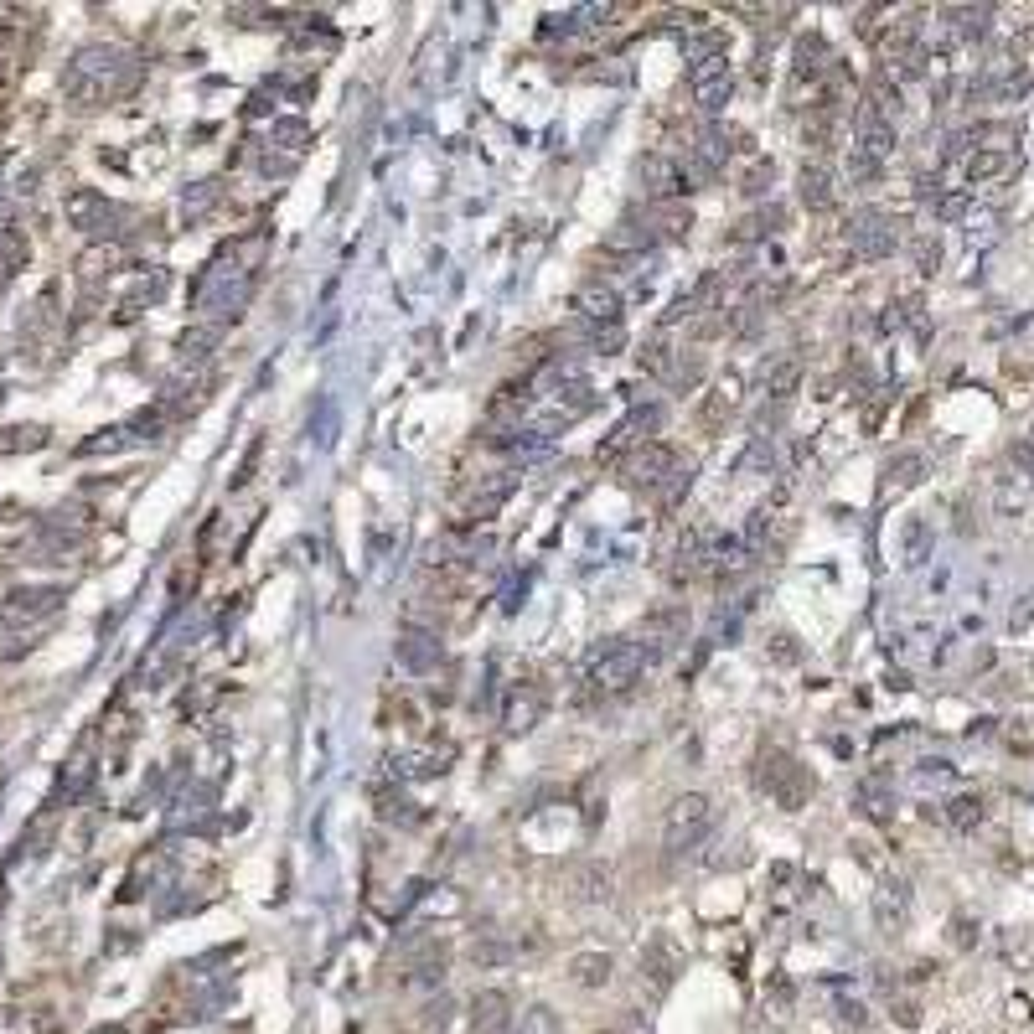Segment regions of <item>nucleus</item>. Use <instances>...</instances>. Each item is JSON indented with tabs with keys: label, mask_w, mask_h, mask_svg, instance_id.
I'll list each match as a JSON object with an SVG mask.
<instances>
[{
	"label": "nucleus",
	"mask_w": 1034,
	"mask_h": 1034,
	"mask_svg": "<svg viewBox=\"0 0 1034 1034\" xmlns=\"http://www.w3.org/2000/svg\"><path fill=\"white\" fill-rule=\"evenodd\" d=\"M393 652H399V662L409 667V673H430V667L445 657V642H440V631H399V642H393Z\"/></svg>",
	"instance_id": "obj_14"
},
{
	"label": "nucleus",
	"mask_w": 1034,
	"mask_h": 1034,
	"mask_svg": "<svg viewBox=\"0 0 1034 1034\" xmlns=\"http://www.w3.org/2000/svg\"><path fill=\"white\" fill-rule=\"evenodd\" d=\"M21 264H26V238L21 233H0V280L16 275Z\"/></svg>",
	"instance_id": "obj_39"
},
{
	"label": "nucleus",
	"mask_w": 1034,
	"mask_h": 1034,
	"mask_svg": "<svg viewBox=\"0 0 1034 1034\" xmlns=\"http://www.w3.org/2000/svg\"><path fill=\"white\" fill-rule=\"evenodd\" d=\"M523 1034H559V1024H554L549 1009H528L523 1014Z\"/></svg>",
	"instance_id": "obj_44"
},
{
	"label": "nucleus",
	"mask_w": 1034,
	"mask_h": 1034,
	"mask_svg": "<svg viewBox=\"0 0 1034 1034\" xmlns=\"http://www.w3.org/2000/svg\"><path fill=\"white\" fill-rule=\"evenodd\" d=\"M636 181H642V192L652 197V202H678L683 192H688V181H683V166L673 161V156H662V150H652V156H642L636 161Z\"/></svg>",
	"instance_id": "obj_9"
},
{
	"label": "nucleus",
	"mask_w": 1034,
	"mask_h": 1034,
	"mask_svg": "<svg viewBox=\"0 0 1034 1034\" xmlns=\"http://www.w3.org/2000/svg\"><path fill=\"white\" fill-rule=\"evenodd\" d=\"M445 760H450V750H409V755H399L393 760V776H440L445 771Z\"/></svg>",
	"instance_id": "obj_27"
},
{
	"label": "nucleus",
	"mask_w": 1034,
	"mask_h": 1034,
	"mask_svg": "<svg viewBox=\"0 0 1034 1034\" xmlns=\"http://www.w3.org/2000/svg\"><path fill=\"white\" fill-rule=\"evenodd\" d=\"M673 471H678V450L662 445V440H647L642 450L631 455V466H626V476H631L636 486H662Z\"/></svg>",
	"instance_id": "obj_13"
},
{
	"label": "nucleus",
	"mask_w": 1034,
	"mask_h": 1034,
	"mask_svg": "<svg viewBox=\"0 0 1034 1034\" xmlns=\"http://www.w3.org/2000/svg\"><path fill=\"white\" fill-rule=\"evenodd\" d=\"M771 181H776V166H771V161H755V166L745 171V181H740V192H745V197H760Z\"/></svg>",
	"instance_id": "obj_43"
},
{
	"label": "nucleus",
	"mask_w": 1034,
	"mask_h": 1034,
	"mask_svg": "<svg viewBox=\"0 0 1034 1034\" xmlns=\"http://www.w3.org/2000/svg\"><path fill=\"white\" fill-rule=\"evenodd\" d=\"M249 290H254V280L243 275L238 264H207V275L192 285V300H197V311H212L223 326L249 306Z\"/></svg>",
	"instance_id": "obj_2"
},
{
	"label": "nucleus",
	"mask_w": 1034,
	"mask_h": 1034,
	"mask_svg": "<svg viewBox=\"0 0 1034 1034\" xmlns=\"http://www.w3.org/2000/svg\"><path fill=\"white\" fill-rule=\"evenodd\" d=\"M921 476H926V455H916V450L895 455V461L885 466V486H890V492H905V486H916Z\"/></svg>",
	"instance_id": "obj_31"
},
{
	"label": "nucleus",
	"mask_w": 1034,
	"mask_h": 1034,
	"mask_svg": "<svg viewBox=\"0 0 1034 1034\" xmlns=\"http://www.w3.org/2000/svg\"><path fill=\"white\" fill-rule=\"evenodd\" d=\"M931 207H936V218H947V223H952V218H962V207H967V202H962L957 192H941V197H931Z\"/></svg>",
	"instance_id": "obj_48"
},
{
	"label": "nucleus",
	"mask_w": 1034,
	"mask_h": 1034,
	"mask_svg": "<svg viewBox=\"0 0 1034 1034\" xmlns=\"http://www.w3.org/2000/svg\"><path fill=\"white\" fill-rule=\"evenodd\" d=\"M517 492V471H497L486 486H476V497H471V517L481 523V517H497L502 512V502Z\"/></svg>",
	"instance_id": "obj_21"
},
{
	"label": "nucleus",
	"mask_w": 1034,
	"mask_h": 1034,
	"mask_svg": "<svg viewBox=\"0 0 1034 1034\" xmlns=\"http://www.w3.org/2000/svg\"><path fill=\"white\" fill-rule=\"evenodd\" d=\"M135 83V63H130V52H119L109 42H94V47H83L73 57V68L63 78V94L83 109H94L114 94H125V88Z\"/></svg>",
	"instance_id": "obj_1"
},
{
	"label": "nucleus",
	"mask_w": 1034,
	"mask_h": 1034,
	"mask_svg": "<svg viewBox=\"0 0 1034 1034\" xmlns=\"http://www.w3.org/2000/svg\"><path fill=\"white\" fill-rule=\"evenodd\" d=\"M709 828H714V802L704 792H683V797H673V807L662 817V843L673 848V854H683V848L704 843Z\"/></svg>",
	"instance_id": "obj_4"
},
{
	"label": "nucleus",
	"mask_w": 1034,
	"mask_h": 1034,
	"mask_svg": "<svg viewBox=\"0 0 1034 1034\" xmlns=\"http://www.w3.org/2000/svg\"><path fill=\"white\" fill-rule=\"evenodd\" d=\"M916 264L926 269V275L941 264V243H936V238H916Z\"/></svg>",
	"instance_id": "obj_47"
},
{
	"label": "nucleus",
	"mask_w": 1034,
	"mask_h": 1034,
	"mask_svg": "<svg viewBox=\"0 0 1034 1034\" xmlns=\"http://www.w3.org/2000/svg\"><path fill=\"white\" fill-rule=\"evenodd\" d=\"M848 176H854V181H874V176H879V161H869L864 150H848Z\"/></svg>",
	"instance_id": "obj_45"
},
{
	"label": "nucleus",
	"mask_w": 1034,
	"mask_h": 1034,
	"mask_svg": "<svg viewBox=\"0 0 1034 1034\" xmlns=\"http://www.w3.org/2000/svg\"><path fill=\"white\" fill-rule=\"evenodd\" d=\"M657 657V647H642V642H611L605 652H595L590 662V683L600 693H626L636 678H642V667Z\"/></svg>",
	"instance_id": "obj_3"
},
{
	"label": "nucleus",
	"mask_w": 1034,
	"mask_h": 1034,
	"mask_svg": "<svg viewBox=\"0 0 1034 1034\" xmlns=\"http://www.w3.org/2000/svg\"><path fill=\"white\" fill-rule=\"evenodd\" d=\"M797 197H802V207H812V212H828L833 207V176H828V166H817V161H807L802 166V176H797Z\"/></svg>",
	"instance_id": "obj_20"
},
{
	"label": "nucleus",
	"mask_w": 1034,
	"mask_h": 1034,
	"mask_svg": "<svg viewBox=\"0 0 1034 1034\" xmlns=\"http://www.w3.org/2000/svg\"><path fill=\"white\" fill-rule=\"evenodd\" d=\"M802 388V357H771L766 368H760V393L766 399H792V393Z\"/></svg>",
	"instance_id": "obj_17"
},
{
	"label": "nucleus",
	"mask_w": 1034,
	"mask_h": 1034,
	"mask_svg": "<svg viewBox=\"0 0 1034 1034\" xmlns=\"http://www.w3.org/2000/svg\"><path fill=\"white\" fill-rule=\"evenodd\" d=\"M673 357H678V352L667 347V342H652V347L642 352V373H652V378H667V368H673Z\"/></svg>",
	"instance_id": "obj_42"
},
{
	"label": "nucleus",
	"mask_w": 1034,
	"mask_h": 1034,
	"mask_svg": "<svg viewBox=\"0 0 1034 1034\" xmlns=\"http://www.w3.org/2000/svg\"><path fill=\"white\" fill-rule=\"evenodd\" d=\"M306 145H311L306 119H275V125H269V150H264L259 166L269 176H290L300 166V156H306Z\"/></svg>",
	"instance_id": "obj_8"
},
{
	"label": "nucleus",
	"mask_w": 1034,
	"mask_h": 1034,
	"mask_svg": "<svg viewBox=\"0 0 1034 1034\" xmlns=\"http://www.w3.org/2000/svg\"><path fill=\"white\" fill-rule=\"evenodd\" d=\"M688 94L704 114H719L729 99H735V73H729L724 57H704V63L688 68Z\"/></svg>",
	"instance_id": "obj_7"
},
{
	"label": "nucleus",
	"mask_w": 1034,
	"mask_h": 1034,
	"mask_svg": "<svg viewBox=\"0 0 1034 1034\" xmlns=\"http://www.w3.org/2000/svg\"><path fill=\"white\" fill-rule=\"evenodd\" d=\"M854 150H864L869 161H885L895 150V125H890V119H879V114H869V109H859V145Z\"/></svg>",
	"instance_id": "obj_19"
},
{
	"label": "nucleus",
	"mask_w": 1034,
	"mask_h": 1034,
	"mask_svg": "<svg viewBox=\"0 0 1034 1034\" xmlns=\"http://www.w3.org/2000/svg\"><path fill=\"white\" fill-rule=\"evenodd\" d=\"M729 414H735V383H724V388H714L709 399L698 404V414H693V419H698V430H704V435H719Z\"/></svg>",
	"instance_id": "obj_26"
},
{
	"label": "nucleus",
	"mask_w": 1034,
	"mask_h": 1034,
	"mask_svg": "<svg viewBox=\"0 0 1034 1034\" xmlns=\"http://www.w3.org/2000/svg\"><path fill=\"white\" fill-rule=\"evenodd\" d=\"M68 223L78 228V233H88L94 243H109L119 228V207L104 197V192H94V187H78V192H68Z\"/></svg>",
	"instance_id": "obj_6"
},
{
	"label": "nucleus",
	"mask_w": 1034,
	"mask_h": 1034,
	"mask_svg": "<svg viewBox=\"0 0 1034 1034\" xmlns=\"http://www.w3.org/2000/svg\"><path fill=\"white\" fill-rule=\"evenodd\" d=\"M574 316L585 326H621V290L605 280H585L574 290Z\"/></svg>",
	"instance_id": "obj_12"
},
{
	"label": "nucleus",
	"mask_w": 1034,
	"mask_h": 1034,
	"mask_svg": "<svg viewBox=\"0 0 1034 1034\" xmlns=\"http://www.w3.org/2000/svg\"><path fill=\"white\" fill-rule=\"evenodd\" d=\"M848 243L864 259H885L900 243V223H890L885 212H859V218H848Z\"/></svg>",
	"instance_id": "obj_10"
},
{
	"label": "nucleus",
	"mask_w": 1034,
	"mask_h": 1034,
	"mask_svg": "<svg viewBox=\"0 0 1034 1034\" xmlns=\"http://www.w3.org/2000/svg\"><path fill=\"white\" fill-rule=\"evenodd\" d=\"M611 885H616V879H611L605 864H580V869H574V895H580V900H611Z\"/></svg>",
	"instance_id": "obj_30"
},
{
	"label": "nucleus",
	"mask_w": 1034,
	"mask_h": 1034,
	"mask_svg": "<svg viewBox=\"0 0 1034 1034\" xmlns=\"http://www.w3.org/2000/svg\"><path fill=\"white\" fill-rule=\"evenodd\" d=\"M786 223V207H760L755 218H745L740 228H735V238H766V233H776Z\"/></svg>",
	"instance_id": "obj_38"
},
{
	"label": "nucleus",
	"mask_w": 1034,
	"mask_h": 1034,
	"mask_svg": "<svg viewBox=\"0 0 1034 1034\" xmlns=\"http://www.w3.org/2000/svg\"><path fill=\"white\" fill-rule=\"evenodd\" d=\"M828 68H833V57H828V42L823 37H797V47H792V73H797V83H817V78H828Z\"/></svg>",
	"instance_id": "obj_18"
},
{
	"label": "nucleus",
	"mask_w": 1034,
	"mask_h": 1034,
	"mask_svg": "<svg viewBox=\"0 0 1034 1034\" xmlns=\"http://www.w3.org/2000/svg\"><path fill=\"white\" fill-rule=\"evenodd\" d=\"M900 549H905V564H921L931 554V528L921 523V517H910L905 533H900Z\"/></svg>",
	"instance_id": "obj_36"
},
{
	"label": "nucleus",
	"mask_w": 1034,
	"mask_h": 1034,
	"mask_svg": "<svg viewBox=\"0 0 1034 1034\" xmlns=\"http://www.w3.org/2000/svg\"><path fill=\"white\" fill-rule=\"evenodd\" d=\"M905 900H910V895H905V885H885V890H879L874 916H879V926H885V931H895V926L905 921Z\"/></svg>",
	"instance_id": "obj_34"
},
{
	"label": "nucleus",
	"mask_w": 1034,
	"mask_h": 1034,
	"mask_svg": "<svg viewBox=\"0 0 1034 1034\" xmlns=\"http://www.w3.org/2000/svg\"><path fill=\"white\" fill-rule=\"evenodd\" d=\"M766 657H771V662H781V667L802 662V647H797V636H792V631H776L771 642H766Z\"/></svg>",
	"instance_id": "obj_40"
},
{
	"label": "nucleus",
	"mask_w": 1034,
	"mask_h": 1034,
	"mask_svg": "<svg viewBox=\"0 0 1034 1034\" xmlns=\"http://www.w3.org/2000/svg\"><path fill=\"white\" fill-rule=\"evenodd\" d=\"M698 378H704V357L683 347V352L673 357V368H667V383H673V388L683 393V388H698Z\"/></svg>",
	"instance_id": "obj_35"
},
{
	"label": "nucleus",
	"mask_w": 1034,
	"mask_h": 1034,
	"mask_svg": "<svg viewBox=\"0 0 1034 1034\" xmlns=\"http://www.w3.org/2000/svg\"><path fill=\"white\" fill-rule=\"evenodd\" d=\"M218 202H223V181H197V187L181 192V218L197 223V218H207V212L218 207Z\"/></svg>",
	"instance_id": "obj_29"
},
{
	"label": "nucleus",
	"mask_w": 1034,
	"mask_h": 1034,
	"mask_svg": "<svg viewBox=\"0 0 1034 1034\" xmlns=\"http://www.w3.org/2000/svg\"><path fill=\"white\" fill-rule=\"evenodd\" d=\"M119 445H125V430H104L99 440H83L78 450L83 455H104V450H119Z\"/></svg>",
	"instance_id": "obj_46"
},
{
	"label": "nucleus",
	"mask_w": 1034,
	"mask_h": 1034,
	"mask_svg": "<svg viewBox=\"0 0 1034 1034\" xmlns=\"http://www.w3.org/2000/svg\"><path fill=\"white\" fill-rule=\"evenodd\" d=\"M652 228H657V238H688L693 212H688V207H678V202H667V207H657V212H652Z\"/></svg>",
	"instance_id": "obj_32"
},
{
	"label": "nucleus",
	"mask_w": 1034,
	"mask_h": 1034,
	"mask_svg": "<svg viewBox=\"0 0 1034 1034\" xmlns=\"http://www.w3.org/2000/svg\"><path fill=\"white\" fill-rule=\"evenodd\" d=\"M218 342H223V326H218V321H197V326L181 331L176 352H181V362H207Z\"/></svg>",
	"instance_id": "obj_22"
},
{
	"label": "nucleus",
	"mask_w": 1034,
	"mask_h": 1034,
	"mask_svg": "<svg viewBox=\"0 0 1034 1034\" xmlns=\"http://www.w3.org/2000/svg\"><path fill=\"white\" fill-rule=\"evenodd\" d=\"M538 714H543V693L533 683H517L507 693V704H502V729H507V735H528V729L538 724Z\"/></svg>",
	"instance_id": "obj_15"
},
{
	"label": "nucleus",
	"mask_w": 1034,
	"mask_h": 1034,
	"mask_svg": "<svg viewBox=\"0 0 1034 1034\" xmlns=\"http://www.w3.org/2000/svg\"><path fill=\"white\" fill-rule=\"evenodd\" d=\"M57 605H63V590L57 585H21L6 595V605H0V621L6 626H32L42 616H52Z\"/></svg>",
	"instance_id": "obj_11"
},
{
	"label": "nucleus",
	"mask_w": 1034,
	"mask_h": 1034,
	"mask_svg": "<svg viewBox=\"0 0 1034 1034\" xmlns=\"http://www.w3.org/2000/svg\"><path fill=\"white\" fill-rule=\"evenodd\" d=\"M569 978L580 988H605V983H611V957H605V952H580L569 962Z\"/></svg>",
	"instance_id": "obj_28"
},
{
	"label": "nucleus",
	"mask_w": 1034,
	"mask_h": 1034,
	"mask_svg": "<svg viewBox=\"0 0 1034 1034\" xmlns=\"http://www.w3.org/2000/svg\"><path fill=\"white\" fill-rule=\"evenodd\" d=\"M590 347H595L600 357H616V352L626 347V331H621V326H590Z\"/></svg>",
	"instance_id": "obj_41"
},
{
	"label": "nucleus",
	"mask_w": 1034,
	"mask_h": 1034,
	"mask_svg": "<svg viewBox=\"0 0 1034 1034\" xmlns=\"http://www.w3.org/2000/svg\"><path fill=\"white\" fill-rule=\"evenodd\" d=\"M47 430L42 424H16V430H0V455H21V450H42Z\"/></svg>",
	"instance_id": "obj_33"
},
{
	"label": "nucleus",
	"mask_w": 1034,
	"mask_h": 1034,
	"mask_svg": "<svg viewBox=\"0 0 1034 1034\" xmlns=\"http://www.w3.org/2000/svg\"><path fill=\"white\" fill-rule=\"evenodd\" d=\"M471 1029H476V1034H512V1003H507V993H497V988L476 993V998H471Z\"/></svg>",
	"instance_id": "obj_16"
},
{
	"label": "nucleus",
	"mask_w": 1034,
	"mask_h": 1034,
	"mask_svg": "<svg viewBox=\"0 0 1034 1034\" xmlns=\"http://www.w3.org/2000/svg\"><path fill=\"white\" fill-rule=\"evenodd\" d=\"M947 823H952V828H978V823H983V797H972V792L952 797V802H947Z\"/></svg>",
	"instance_id": "obj_37"
},
{
	"label": "nucleus",
	"mask_w": 1034,
	"mask_h": 1034,
	"mask_svg": "<svg viewBox=\"0 0 1034 1034\" xmlns=\"http://www.w3.org/2000/svg\"><path fill=\"white\" fill-rule=\"evenodd\" d=\"M114 269H125V249H119V243H94V249H83V259H78L83 280H109Z\"/></svg>",
	"instance_id": "obj_25"
},
{
	"label": "nucleus",
	"mask_w": 1034,
	"mask_h": 1034,
	"mask_svg": "<svg viewBox=\"0 0 1034 1034\" xmlns=\"http://www.w3.org/2000/svg\"><path fill=\"white\" fill-rule=\"evenodd\" d=\"M760 786H766L786 812H802L807 797H812V771L802 766V760H792L786 750H776V755L760 760Z\"/></svg>",
	"instance_id": "obj_5"
},
{
	"label": "nucleus",
	"mask_w": 1034,
	"mask_h": 1034,
	"mask_svg": "<svg viewBox=\"0 0 1034 1034\" xmlns=\"http://www.w3.org/2000/svg\"><path fill=\"white\" fill-rule=\"evenodd\" d=\"M657 243V228H652V218L642 223V218H621V228L611 233V254H626V259H636L642 249H652Z\"/></svg>",
	"instance_id": "obj_24"
},
{
	"label": "nucleus",
	"mask_w": 1034,
	"mask_h": 1034,
	"mask_svg": "<svg viewBox=\"0 0 1034 1034\" xmlns=\"http://www.w3.org/2000/svg\"><path fill=\"white\" fill-rule=\"evenodd\" d=\"M1014 171V156L1003 145H978L967 156V181H998V176H1009Z\"/></svg>",
	"instance_id": "obj_23"
},
{
	"label": "nucleus",
	"mask_w": 1034,
	"mask_h": 1034,
	"mask_svg": "<svg viewBox=\"0 0 1034 1034\" xmlns=\"http://www.w3.org/2000/svg\"><path fill=\"white\" fill-rule=\"evenodd\" d=\"M94 1034H125V1029H119V1024H109V1029H94Z\"/></svg>",
	"instance_id": "obj_49"
}]
</instances>
